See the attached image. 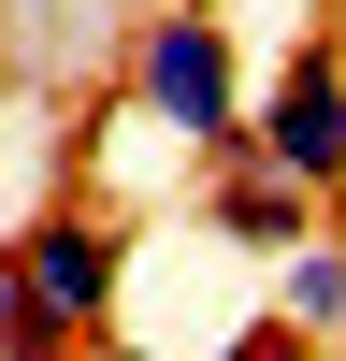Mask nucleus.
Returning a JSON list of instances; mask_svg holds the SVG:
<instances>
[{"instance_id":"f257e3e1","label":"nucleus","mask_w":346,"mask_h":361,"mask_svg":"<svg viewBox=\"0 0 346 361\" xmlns=\"http://www.w3.org/2000/svg\"><path fill=\"white\" fill-rule=\"evenodd\" d=\"M245 102H260V58L231 0H159L130 15V130H159L188 173L245 159Z\"/></svg>"},{"instance_id":"423d86ee","label":"nucleus","mask_w":346,"mask_h":361,"mask_svg":"<svg viewBox=\"0 0 346 361\" xmlns=\"http://www.w3.org/2000/svg\"><path fill=\"white\" fill-rule=\"evenodd\" d=\"M0 361H72L44 333V304H29V275H15V246H0Z\"/></svg>"},{"instance_id":"f03ea898","label":"nucleus","mask_w":346,"mask_h":361,"mask_svg":"<svg viewBox=\"0 0 346 361\" xmlns=\"http://www.w3.org/2000/svg\"><path fill=\"white\" fill-rule=\"evenodd\" d=\"M0 246H15V275H29V304H44L58 347H101L115 318H130V217H115V202L72 188V202H44V217H15Z\"/></svg>"},{"instance_id":"20e7f679","label":"nucleus","mask_w":346,"mask_h":361,"mask_svg":"<svg viewBox=\"0 0 346 361\" xmlns=\"http://www.w3.org/2000/svg\"><path fill=\"white\" fill-rule=\"evenodd\" d=\"M260 318H274V347H303V361L346 347V217H317L288 260H260Z\"/></svg>"},{"instance_id":"39448f33","label":"nucleus","mask_w":346,"mask_h":361,"mask_svg":"<svg viewBox=\"0 0 346 361\" xmlns=\"http://www.w3.org/2000/svg\"><path fill=\"white\" fill-rule=\"evenodd\" d=\"M332 217V202H303L288 173H260V159H217L202 173V246H245V260H288L303 231Z\"/></svg>"},{"instance_id":"7ed1b4c3","label":"nucleus","mask_w":346,"mask_h":361,"mask_svg":"<svg viewBox=\"0 0 346 361\" xmlns=\"http://www.w3.org/2000/svg\"><path fill=\"white\" fill-rule=\"evenodd\" d=\"M245 159L288 173L303 202H346V44L332 29H288L274 44V73L245 102Z\"/></svg>"}]
</instances>
